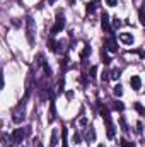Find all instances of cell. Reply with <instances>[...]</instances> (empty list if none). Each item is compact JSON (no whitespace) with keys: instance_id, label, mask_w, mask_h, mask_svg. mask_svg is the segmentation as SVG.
Masks as SVG:
<instances>
[{"instance_id":"cell-1","label":"cell","mask_w":145,"mask_h":147,"mask_svg":"<svg viewBox=\"0 0 145 147\" xmlns=\"http://www.w3.org/2000/svg\"><path fill=\"white\" fill-rule=\"evenodd\" d=\"M99 111H101V116H103V120H104V123H106V135H108V139H114V125H113V121H111L109 110L106 106L99 105Z\"/></svg>"},{"instance_id":"cell-2","label":"cell","mask_w":145,"mask_h":147,"mask_svg":"<svg viewBox=\"0 0 145 147\" xmlns=\"http://www.w3.org/2000/svg\"><path fill=\"white\" fill-rule=\"evenodd\" d=\"M24 105H26V99H21V103L14 108L12 111V121L14 123H22L24 121V118H26V111H24Z\"/></svg>"},{"instance_id":"cell-3","label":"cell","mask_w":145,"mask_h":147,"mask_svg":"<svg viewBox=\"0 0 145 147\" xmlns=\"http://www.w3.org/2000/svg\"><path fill=\"white\" fill-rule=\"evenodd\" d=\"M63 28H65V14L60 10V12L56 14V21H55V24H53V28H51L50 34H51V36H55L56 33L63 31Z\"/></svg>"},{"instance_id":"cell-4","label":"cell","mask_w":145,"mask_h":147,"mask_svg":"<svg viewBox=\"0 0 145 147\" xmlns=\"http://www.w3.org/2000/svg\"><path fill=\"white\" fill-rule=\"evenodd\" d=\"M26 36H28V41L31 46H34V21L31 16L26 17Z\"/></svg>"},{"instance_id":"cell-5","label":"cell","mask_w":145,"mask_h":147,"mask_svg":"<svg viewBox=\"0 0 145 147\" xmlns=\"http://www.w3.org/2000/svg\"><path fill=\"white\" fill-rule=\"evenodd\" d=\"M24 137H26V132H24L22 128H15L14 134H12V142H14V146H15V144H21V142L24 140Z\"/></svg>"},{"instance_id":"cell-6","label":"cell","mask_w":145,"mask_h":147,"mask_svg":"<svg viewBox=\"0 0 145 147\" xmlns=\"http://www.w3.org/2000/svg\"><path fill=\"white\" fill-rule=\"evenodd\" d=\"M130 86H132L133 91L138 92V91L142 89V77H140V75H132V77H130Z\"/></svg>"},{"instance_id":"cell-7","label":"cell","mask_w":145,"mask_h":147,"mask_svg":"<svg viewBox=\"0 0 145 147\" xmlns=\"http://www.w3.org/2000/svg\"><path fill=\"white\" fill-rule=\"evenodd\" d=\"M55 118H56V106H55V101H53V99H50V111H48V121H50V123H53V121H55Z\"/></svg>"},{"instance_id":"cell-8","label":"cell","mask_w":145,"mask_h":147,"mask_svg":"<svg viewBox=\"0 0 145 147\" xmlns=\"http://www.w3.org/2000/svg\"><path fill=\"white\" fill-rule=\"evenodd\" d=\"M96 128L91 125L89 128H87V132H85V140H87V144H91V142H96Z\"/></svg>"},{"instance_id":"cell-9","label":"cell","mask_w":145,"mask_h":147,"mask_svg":"<svg viewBox=\"0 0 145 147\" xmlns=\"http://www.w3.org/2000/svg\"><path fill=\"white\" fill-rule=\"evenodd\" d=\"M106 50L111 51V53H116V51H118V43H116L114 36H111L108 41H106Z\"/></svg>"},{"instance_id":"cell-10","label":"cell","mask_w":145,"mask_h":147,"mask_svg":"<svg viewBox=\"0 0 145 147\" xmlns=\"http://www.w3.org/2000/svg\"><path fill=\"white\" fill-rule=\"evenodd\" d=\"M101 26H103V29L106 31V33H111V26H109V16L106 12H103L101 14Z\"/></svg>"},{"instance_id":"cell-11","label":"cell","mask_w":145,"mask_h":147,"mask_svg":"<svg viewBox=\"0 0 145 147\" xmlns=\"http://www.w3.org/2000/svg\"><path fill=\"white\" fill-rule=\"evenodd\" d=\"M119 41L123 43V45H133V34L132 33H121L119 34Z\"/></svg>"},{"instance_id":"cell-12","label":"cell","mask_w":145,"mask_h":147,"mask_svg":"<svg viewBox=\"0 0 145 147\" xmlns=\"http://www.w3.org/2000/svg\"><path fill=\"white\" fill-rule=\"evenodd\" d=\"M2 146L3 147H12L14 146V142H12V135H9V134H2Z\"/></svg>"},{"instance_id":"cell-13","label":"cell","mask_w":145,"mask_h":147,"mask_svg":"<svg viewBox=\"0 0 145 147\" xmlns=\"http://www.w3.org/2000/svg\"><path fill=\"white\" fill-rule=\"evenodd\" d=\"M56 144H58V132L53 130L51 132V139H50V147H56Z\"/></svg>"},{"instance_id":"cell-14","label":"cell","mask_w":145,"mask_h":147,"mask_svg":"<svg viewBox=\"0 0 145 147\" xmlns=\"http://www.w3.org/2000/svg\"><path fill=\"white\" fill-rule=\"evenodd\" d=\"M113 92H114V96H118V98L123 96V86H121V84H116L114 89H113Z\"/></svg>"},{"instance_id":"cell-15","label":"cell","mask_w":145,"mask_h":147,"mask_svg":"<svg viewBox=\"0 0 145 147\" xmlns=\"http://www.w3.org/2000/svg\"><path fill=\"white\" fill-rule=\"evenodd\" d=\"M89 53H91V46H89V45H85V48H84V50H82V53H80V58H82V60H84V58H87V57H89Z\"/></svg>"},{"instance_id":"cell-16","label":"cell","mask_w":145,"mask_h":147,"mask_svg":"<svg viewBox=\"0 0 145 147\" xmlns=\"http://www.w3.org/2000/svg\"><path fill=\"white\" fill-rule=\"evenodd\" d=\"M133 108L138 111V115H145V108L140 105V103H135V105H133Z\"/></svg>"},{"instance_id":"cell-17","label":"cell","mask_w":145,"mask_h":147,"mask_svg":"<svg viewBox=\"0 0 145 147\" xmlns=\"http://www.w3.org/2000/svg\"><path fill=\"white\" fill-rule=\"evenodd\" d=\"M101 58H103V63H104V65H109V63H111V58L104 53V50H103V53H101Z\"/></svg>"},{"instance_id":"cell-18","label":"cell","mask_w":145,"mask_h":147,"mask_svg":"<svg viewBox=\"0 0 145 147\" xmlns=\"http://www.w3.org/2000/svg\"><path fill=\"white\" fill-rule=\"evenodd\" d=\"M121 24H123V22H121V19H119V17H114V19H113V28H114V29L121 28Z\"/></svg>"},{"instance_id":"cell-19","label":"cell","mask_w":145,"mask_h":147,"mask_svg":"<svg viewBox=\"0 0 145 147\" xmlns=\"http://www.w3.org/2000/svg\"><path fill=\"white\" fill-rule=\"evenodd\" d=\"M119 125H121V130H123V132H128V130H130V128H128V125H126V121H125V118H123V116H121V118H119Z\"/></svg>"},{"instance_id":"cell-20","label":"cell","mask_w":145,"mask_h":147,"mask_svg":"<svg viewBox=\"0 0 145 147\" xmlns=\"http://www.w3.org/2000/svg\"><path fill=\"white\" fill-rule=\"evenodd\" d=\"M119 146H121V147H137L133 142H128V140H125V139H123V140H119Z\"/></svg>"},{"instance_id":"cell-21","label":"cell","mask_w":145,"mask_h":147,"mask_svg":"<svg viewBox=\"0 0 145 147\" xmlns=\"http://www.w3.org/2000/svg\"><path fill=\"white\" fill-rule=\"evenodd\" d=\"M119 75H121V70H119V69H114L109 77H111V79H119Z\"/></svg>"},{"instance_id":"cell-22","label":"cell","mask_w":145,"mask_h":147,"mask_svg":"<svg viewBox=\"0 0 145 147\" xmlns=\"http://www.w3.org/2000/svg\"><path fill=\"white\" fill-rule=\"evenodd\" d=\"M73 144H75V146H79V144H80V140H82V139H80V134H79V132H75V134H73Z\"/></svg>"},{"instance_id":"cell-23","label":"cell","mask_w":145,"mask_h":147,"mask_svg":"<svg viewBox=\"0 0 145 147\" xmlns=\"http://www.w3.org/2000/svg\"><path fill=\"white\" fill-rule=\"evenodd\" d=\"M114 110H118V111H123V110H125V105H123L121 101H116V103H114Z\"/></svg>"},{"instance_id":"cell-24","label":"cell","mask_w":145,"mask_h":147,"mask_svg":"<svg viewBox=\"0 0 145 147\" xmlns=\"http://www.w3.org/2000/svg\"><path fill=\"white\" fill-rule=\"evenodd\" d=\"M55 45H56L55 39H48V48H50L51 51H55Z\"/></svg>"},{"instance_id":"cell-25","label":"cell","mask_w":145,"mask_h":147,"mask_svg":"<svg viewBox=\"0 0 145 147\" xmlns=\"http://www.w3.org/2000/svg\"><path fill=\"white\" fill-rule=\"evenodd\" d=\"M85 12H87V14L94 12V3H91V2H89V3H87V7H85Z\"/></svg>"},{"instance_id":"cell-26","label":"cell","mask_w":145,"mask_h":147,"mask_svg":"<svg viewBox=\"0 0 145 147\" xmlns=\"http://www.w3.org/2000/svg\"><path fill=\"white\" fill-rule=\"evenodd\" d=\"M106 5H109V7H116V5H118V0H106Z\"/></svg>"},{"instance_id":"cell-27","label":"cell","mask_w":145,"mask_h":147,"mask_svg":"<svg viewBox=\"0 0 145 147\" xmlns=\"http://www.w3.org/2000/svg\"><path fill=\"white\" fill-rule=\"evenodd\" d=\"M137 132H138V134H142V132H144V123H142V121H138V123H137Z\"/></svg>"},{"instance_id":"cell-28","label":"cell","mask_w":145,"mask_h":147,"mask_svg":"<svg viewBox=\"0 0 145 147\" xmlns=\"http://www.w3.org/2000/svg\"><path fill=\"white\" fill-rule=\"evenodd\" d=\"M96 72H97V67H91V70H89V75H91V77H96Z\"/></svg>"},{"instance_id":"cell-29","label":"cell","mask_w":145,"mask_h":147,"mask_svg":"<svg viewBox=\"0 0 145 147\" xmlns=\"http://www.w3.org/2000/svg\"><path fill=\"white\" fill-rule=\"evenodd\" d=\"M138 19H140V24H144V9L138 10Z\"/></svg>"},{"instance_id":"cell-30","label":"cell","mask_w":145,"mask_h":147,"mask_svg":"<svg viewBox=\"0 0 145 147\" xmlns=\"http://www.w3.org/2000/svg\"><path fill=\"white\" fill-rule=\"evenodd\" d=\"M3 89V74H2V70H0V91Z\"/></svg>"},{"instance_id":"cell-31","label":"cell","mask_w":145,"mask_h":147,"mask_svg":"<svg viewBox=\"0 0 145 147\" xmlns=\"http://www.w3.org/2000/svg\"><path fill=\"white\" fill-rule=\"evenodd\" d=\"M108 74H109V72H106V70H104V72H103V75H101V79H103V80H108V79H109Z\"/></svg>"},{"instance_id":"cell-32","label":"cell","mask_w":145,"mask_h":147,"mask_svg":"<svg viewBox=\"0 0 145 147\" xmlns=\"http://www.w3.org/2000/svg\"><path fill=\"white\" fill-rule=\"evenodd\" d=\"M34 147H43V144H41L39 139H34Z\"/></svg>"},{"instance_id":"cell-33","label":"cell","mask_w":145,"mask_h":147,"mask_svg":"<svg viewBox=\"0 0 145 147\" xmlns=\"http://www.w3.org/2000/svg\"><path fill=\"white\" fill-rule=\"evenodd\" d=\"M97 147H106V146H104V144H99V146H97Z\"/></svg>"},{"instance_id":"cell-34","label":"cell","mask_w":145,"mask_h":147,"mask_svg":"<svg viewBox=\"0 0 145 147\" xmlns=\"http://www.w3.org/2000/svg\"><path fill=\"white\" fill-rule=\"evenodd\" d=\"M55 2H56V0H50V3H55Z\"/></svg>"},{"instance_id":"cell-35","label":"cell","mask_w":145,"mask_h":147,"mask_svg":"<svg viewBox=\"0 0 145 147\" xmlns=\"http://www.w3.org/2000/svg\"><path fill=\"white\" fill-rule=\"evenodd\" d=\"M70 2H75V0H70Z\"/></svg>"}]
</instances>
